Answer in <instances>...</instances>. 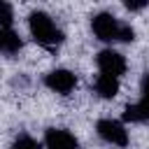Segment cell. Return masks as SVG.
<instances>
[{
	"instance_id": "6da1fadb",
	"label": "cell",
	"mask_w": 149,
	"mask_h": 149,
	"mask_svg": "<svg viewBox=\"0 0 149 149\" xmlns=\"http://www.w3.org/2000/svg\"><path fill=\"white\" fill-rule=\"evenodd\" d=\"M28 28H30L33 40L44 44V47H56V44L63 42V33L56 28L51 16L44 14V12H33L28 16Z\"/></svg>"
},
{
	"instance_id": "7a4b0ae2",
	"label": "cell",
	"mask_w": 149,
	"mask_h": 149,
	"mask_svg": "<svg viewBox=\"0 0 149 149\" xmlns=\"http://www.w3.org/2000/svg\"><path fill=\"white\" fill-rule=\"evenodd\" d=\"M121 26H123V23L116 21V16H112V14H107V12H100V14H95V16L91 19V30H93V35H95L98 40H102V42L119 40Z\"/></svg>"
},
{
	"instance_id": "3957f363",
	"label": "cell",
	"mask_w": 149,
	"mask_h": 149,
	"mask_svg": "<svg viewBox=\"0 0 149 149\" xmlns=\"http://www.w3.org/2000/svg\"><path fill=\"white\" fill-rule=\"evenodd\" d=\"M95 130H98V135H100L105 142H109V144H116V147H126V144H128V133H126V128H123L119 121H114V119H100L98 126H95Z\"/></svg>"
},
{
	"instance_id": "277c9868",
	"label": "cell",
	"mask_w": 149,
	"mask_h": 149,
	"mask_svg": "<svg viewBox=\"0 0 149 149\" xmlns=\"http://www.w3.org/2000/svg\"><path fill=\"white\" fill-rule=\"evenodd\" d=\"M95 61H98V68H100L102 74H109V77L119 79V74L126 72V58L114 49H102Z\"/></svg>"
},
{
	"instance_id": "5b68a950",
	"label": "cell",
	"mask_w": 149,
	"mask_h": 149,
	"mask_svg": "<svg viewBox=\"0 0 149 149\" xmlns=\"http://www.w3.org/2000/svg\"><path fill=\"white\" fill-rule=\"evenodd\" d=\"M44 84H47L51 91H56V93H61V95H68V93L77 86V77H74L70 70L58 68V70H51V72L44 77Z\"/></svg>"
},
{
	"instance_id": "8992f818",
	"label": "cell",
	"mask_w": 149,
	"mask_h": 149,
	"mask_svg": "<svg viewBox=\"0 0 149 149\" xmlns=\"http://www.w3.org/2000/svg\"><path fill=\"white\" fill-rule=\"evenodd\" d=\"M44 144L47 149H79L77 137L63 128H49L44 133Z\"/></svg>"
},
{
	"instance_id": "52a82bcc",
	"label": "cell",
	"mask_w": 149,
	"mask_h": 149,
	"mask_svg": "<svg viewBox=\"0 0 149 149\" xmlns=\"http://www.w3.org/2000/svg\"><path fill=\"white\" fill-rule=\"evenodd\" d=\"M95 93L100 98H114L119 93V79L109 77V74H100L95 79Z\"/></svg>"
},
{
	"instance_id": "ba28073f",
	"label": "cell",
	"mask_w": 149,
	"mask_h": 149,
	"mask_svg": "<svg viewBox=\"0 0 149 149\" xmlns=\"http://www.w3.org/2000/svg\"><path fill=\"white\" fill-rule=\"evenodd\" d=\"M21 49V37L9 30V28H0V54H16Z\"/></svg>"
},
{
	"instance_id": "9c48e42d",
	"label": "cell",
	"mask_w": 149,
	"mask_h": 149,
	"mask_svg": "<svg viewBox=\"0 0 149 149\" xmlns=\"http://www.w3.org/2000/svg\"><path fill=\"white\" fill-rule=\"evenodd\" d=\"M126 121H149V102H137V105H128L123 112Z\"/></svg>"
},
{
	"instance_id": "30bf717a",
	"label": "cell",
	"mask_w": 149,
	"mask_h": 149,
	"mask_svg": "<svg viewBox=\"0 0 149 149\" xmlns=\"http://www.w3.org/2000/svg\"><path fill=\"white\" fill-rule=\"evenodd\" d=\"M12 149H40V144L30 137V135H19L12 144Z\"/></svg>"
},
{
	"instance_id": "8fae6325",
	"label": "cell",
	"mask_w": 149,
	"mask_h": 149,
	"mask_svg": "<svg viewBox=\"0 0 149 149\" xmlns=\"http://www.w3.org/2000/svg\"><path fill=\"white\" fill-rule=\"evenodd\" d=\"M12 21H14L12 7H9L7 2H2V0H0V26H2V28H9V26H12Z\"/></svg>"
},
{
	"instance_id": "7c38bea8",
	"label": "cell",
	"mask_w": 149,
	"mask_h": 149,
	"mask_svg": "<svg viewBox=\"0 0 149 149\" xmlns=\"http://www.w3.org/2000/svg\"><path fill=\"white\" fill-rule=\"evenodd\" d=\"M119 40H121V42H133V40H135V30H133L130 23H123V26H121V35H119Z\"/></svg>"
},
{
	"instance_id": "4fadbf2b",
	"label": "cell",
	"mask_w": 149,
	"mask_h": 149,
	"mask_svg": "<svg viewBox=\"0 0 149 149\" xmlns=\"http://www.w3.org/2000/svg\"><path fill=\"white\" fill-rule=\"evenodd\" d=\"M140 88H142V100H144V102H149V72L142 77V81H140Z\"/></svg>"
},
{
	"instance_id": "5bb4252c",
	"label": "cell",
	"mask_w": 149,
	"mask_h": 149,
	"mask_svg": "<svg viewBox=\"0 0 149 149\" xmlns=\"http://www.w3.org/2000/svg\"><path fill=\"white\" fill-rule=\"evenodd\" d=\"M144 5H147V2H142V0H140V2H130V0L126 2V7H128V9H142Z\"/></svg>"
}]
</instances>
